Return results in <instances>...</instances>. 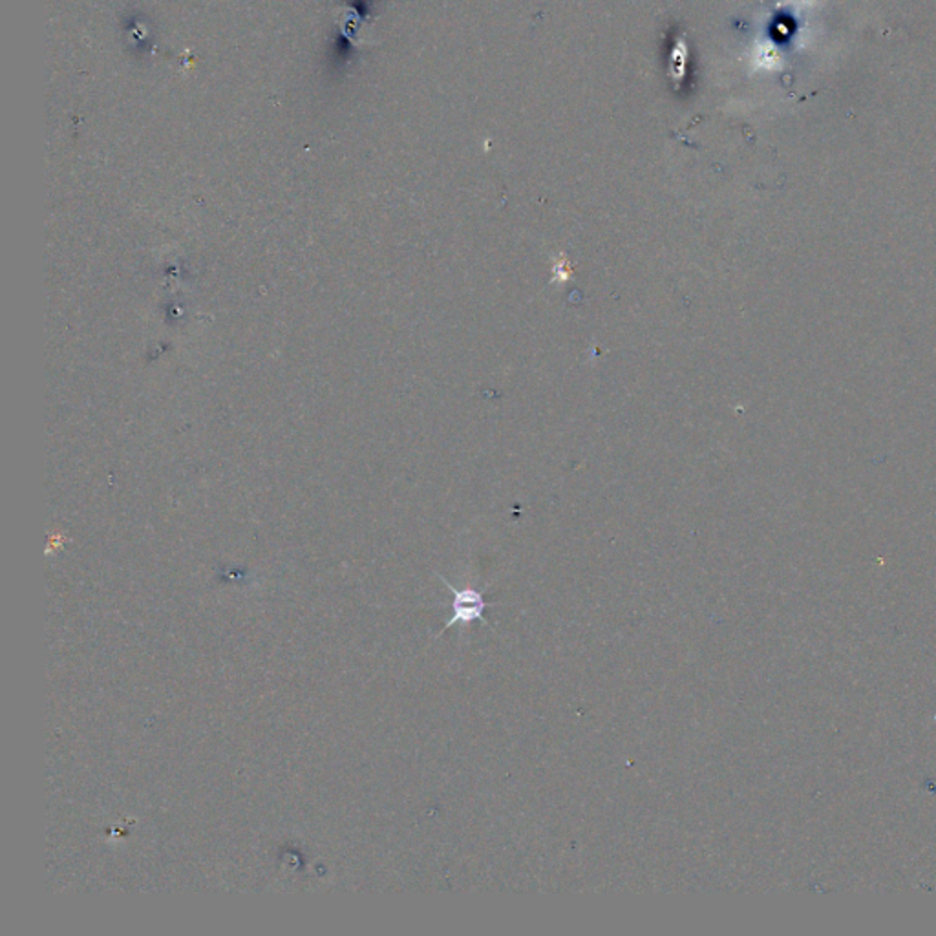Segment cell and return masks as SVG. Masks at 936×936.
<instances>
[{
  "label": "cell",
  "mask_w": 936,
  "mask_h": 936,
  "mask_svg": "<svg viewBox=\"0 0 936 936\" xmlns=\"http://www.w3.org/2000/svg\"><path fill=\"white\" fill-rule=\"evenodd\" d=\"M440 580L445 584V587L454 594L452 600V617L448 622H445L441 631H447L457 624L468 625L471 622H483L485 625H490V622L483 617L488 604L485 601L483 591L476 587H454L445 577H440Z\"/></svg>",
  "instance_id": "6da1fadb"
}]
</instances>
